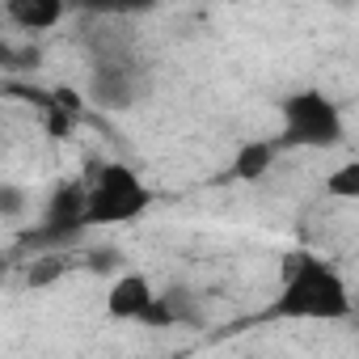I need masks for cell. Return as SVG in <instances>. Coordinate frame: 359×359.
<instances>
[{"label": "cell", "instance_id": "6da1fadb", "mask_svg": "<svg viewBox=\"0 0 359 359\" xmlns=\"http://www.w3.org/2000/svg\"><path fill=\"white\" fill-rule=\"evenodd\" d=\"M355 300H351V283L342 279V271L313 254V250H287L279 258V283L266 300V309L258 313V321H351Z\"/></svg>", "mask_w": 359, "mask_h": 359}, {"label": "cell", "instance_id": "7a4b0ae2", "mask_svg": "<svg viewBox=\"0 0 359 359\" xmlns=\"http://www.w3.org/2000/svg\"><path fill=\"white\" fill-rule=\"evenodd\" d=\"M156 191L127 161H102L81 182V224L85 229H123L152 212Z\"/></svg>", "mask_w": 359, "mask_h": 359}, {"label": "cell", "instance_id": "3957f363", "mask_svg": "<svg viewBox=\"0 0 359 359\" xmlns=\"http://www.w3.org/2000/svg\"><path fill=\"white\" fill-rule=\"evenodd\" d=\"M342 135H346L342 110L325 89L304 85L279 102V131H275L279 152H330L342 144Z\"/></svg>", "mask_w": 359, "mask_h": 359}, {"label": "cell", "instance_id": "277c9868", "mask_svg": "<svg viewBox=\"0 0 359 359\" xmlns=\"http://www.w3.org/2000/svg\"><path fill=\"white\" fill-rule=\"evenodd\" d=\"M106 317L110 321H135V325H173V313L165 296L152 287L144 271H123L106 287Z\"/></svg>", "mask_w": 359, "mask_h": 359}, {"label": "cell", "instance_id": "5b68a950", "mask_svg": "<svg viewBox=\"0 0 359 359\" xmlns=\"http://www.w3.org/2000/svg\"><path fill=\"white\" fill-rule=\"evenodd\" d=\"M85 93L102 110H127L140 97V64L127 51H102V55H93Z\"/></svg>", "mask_w": 359, "mask_h": 359}, {"label": "cell", "instance_id": "8992f818", "mask_svg": "<svg viewBox=\"0 0 359 359\" xmlns=\"http://www.w3.org/2000/svg\"><path fill=\"white\" fill-rule=\"evenodd\" d=\"M0 9H5V22L22 34H47L55 30L68 9H72V0H0Z\"/></svg>", "mask_w": 359, "mask_h": 359}, {"label": "cell", "instance_id": "52a82bcc", "mask_svg": "<svg viewBox=\"0 0 359 359\" xmlns=\"http://www.w3.org/2000/svg\"><path fill=\"white\" fill-rule=\"evenodd\" d=\"M279 156H283V152H279V144H275V140H250V144H241V148H237L229 177H237V182H245V187H258L262 177L275 169V161H279Z\"/></svg>", "mask_w": 359, "mask_h": 359}, {"label": "cell", "instance_id": "ba28073f", "mask_svg": "<svg viewBox=\"0 0 359 359\" xmlns=\"http://www.w3.org/2000/svg\"><path fill=\"white\" fill-rule=\"evenodd\" d=\"M161 5V0H72V9L89 13V18H114V22H127V18H144Z\"/></svg>", "mask_w": 359, "mask_h": 359}, {"label": "cell", "instance_id": "9c48e42d", "mask_svg": "<svg viewBox=\"0 0 359 359\" xmlns=\"http://www.w3.org/2000/svg\"><path fill=\"white\" fill-rule=\"evenodd\" d=\"M325 195L346 199V203H355V199H359V161H355V156H346L338 169H330V173H325Z\"/></svg>", "mask_w": 359, "mask_h": 359}, {"label": "cell", "instance_id": "30bf717a", "mask_svg": "<svg viewBox=\"0 0 359 359\" xmlns=\"http://www.w3.org/2000/svg\"><path fill=\"white\" fill-rule=\"evenodd\" d=\"M26 212V191L22 187H0V216H22Z\"/></svg>", "mask_w": 359, "mask_h": 359}]
</instances>
